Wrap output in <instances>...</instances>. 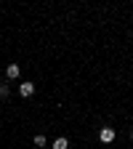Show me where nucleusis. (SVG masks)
<instances>
[{
	"label": "nucleus",
	"instance_id": "obj_1",
	"mask_svg": "<svg viewBox=\"0 0 133 149\" xmlns=\"http://www.w3.org/2000/svg\"><path fill=\"white\" fill-rule=\"evenodd\" d=\"M99 139H101L104 144H112V141H115V130H112V128H101V133H99Z\"/></svg>",
	"mask_w": 133,
	"mask_h": 149
},
{
	"label": "nucleus",
	"instance_id": "obj_2",
	"mask_svg": "<svg viewBox=\"0 0 133 149\" xmlns=\"http://www.w3.org/2000/svg\"><path fill=\"white\" fill-rule=\"evenodd\" d=\"M19 93L27 99V96H32V93H35V85H32V83H22V85H19Z\"/></svg>",
	"mask_w": 133,
	"mask_h": 149
},
{
	"label": "nucleus",
	"instance_id": "obj_3",
	"mask_svg": "<svg viewBox=\"0 0 133 149\" xmlns=\"http://www.w3.org/2000/svg\"><path fill=\"white\" fill-rule=\"evenodd\" d=\"M6 74H8L11 80H13V77H19V67H16V64H11V67L6 69Z\"/></svg>",
	"mask_w": 133,
	"mask_h": 149
},
{
	"label": "nucleus",
	"instance_id": "obj_4",
	"mask_svg": "<svg viewBox=\"0 0 133 149\" xmlns=\"http://www.w3.org/2000/svg\"><path fill=\"white\" fill-rule=\"evenodd\" d=\"M67 146H69L67 139H56V141H53V149H67Z\"/></svg>",
	"mask_w": 133,
	"mask_h": 149
},
{
	"label": "nucleus",
	"instance_id": "obj_5",
	"mask_svg": "<svg viewBox=\"0 0 133 149\" xmlns=\"http://www.w3.org/2000/svg\"><path fill=\"white\" fill-rule=\"evenodd\" d=\"M35 144L37 146H45V136H35Z\"/></svg>",
	"mask_w": 133,
	"mask_h": 149
},
{
	"label": "nucleus",
	"instance_id": "obj_6",
	"mask_svg": "<svg viewBox=\"0 0 133 149\" xmlns=\"http://www.w3.org/2000/svg\"><path fill=\"white\" fill-rule=\"evenodd\" d=\"M3 96H8V85H3V83H0V99H3Z\"/></svg>",
	"mask_w": 133,
	"mask_h": 149
},
{
	"label": "nucleus",
	"instance_id": "obj_7",
	"mask_svg": "<svg viewBox=\"0 0 133 149\" xmlns=\"http://www.w3.org/2000/svg\"><path fill=\"white\" fill-rule=\"evenodd\" d=\"M130 136H133V130H130Z\"/></svg>",
	"mask_w": 133,
	"mask_h": 149
}]
</instances>
